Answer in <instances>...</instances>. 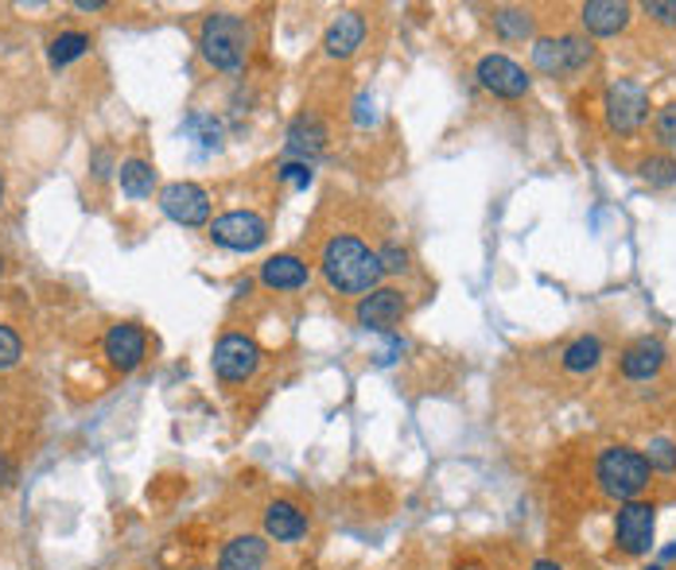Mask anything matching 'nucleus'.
Returning <instances> with one entry per match:
<instances>
[{"instance_id":"1a4fd4ad","label":"nucleus","mask_w":676,"mask_h":570,"mask_svg":"<svg viewBox=\"0 0 676 570\" xmlns=\"http://www.w3.org/2000/svg\"><path fill=\"white\" fill-rule=\"evenodd\" d=\"M475 78L478 86H483L486 93H494V98H506V101H517L529 93L533 78L525 74L521 62H514L509 54H483L475 67Z\"/></svg>"},{"instance_id":"aec40b11","label":"nucleus","mask_w":676,"mask_h":570,"mask_svg":"<svg viewBox=\"0 0 676 570\" xmlns=\"http://www.w3.org/2000/svg\"><path fill=\"white\" fill-rule=\"evenodd\" d=\"M494 31H498L506 43H517V39H529L533 31H537V16L529 12V8H494Z\"/></svg>"},{"instance_id":"5701e85b","label":"nucleus","mask_w":676,"mask_h":570,"mask_svg":"<svg viewBox=\"0 0 676 570\" xmlns=\"http://www.w3.org/2000/svg\"><path fill=\"white\" fill-rule=\"evenodd\" d=\"M86 51H90V36L86 31H62L47 54H51V67H67V62L82 59Z\"/></svg>"},{"instance_id":"a211bd4d","label":"nucleus","mask_w":676,"mask_h":570,"mask_svg":"<svg viewBox=\"0 0 676 570\" xmlns=\"http://www.w3.org/2000/svg\"><path fill=\"white\" fill-rule=\"evenodd\" d=\"M308 536V517H304L300 504L292 501H272L265 509V540L277 543H296Z\"/></svg>"},{"instance_id":"f03ea898","label":"nucleus","mask_w":676,"mask_h":570,"mask_svg":"<svg viewBox=\"0 0 676 570\" xmlns=\"http://www.w3.org/2000/svg\"><path fill=\"white\" fill-rule=\"evenodd\" d=\"M199 51L215 70L238 74V70L249 62V51H254V31H249V23L241 20V16L215 12V16H207V20H202Z\"/></svg>"},{"instance_id":"39448f33","label":"nucleus","mask_w":676,"mask_h":570,"mask_svg":"<svg viewBox=\"0 0 676 570\" xmlns=\"http://www.w3.org/2000/svg\"><path fill=\"white\" fill-rule=\"evenodd\" d=\"M603 113H607L610 132H618V137H634V132L649 121L646 86L630 82V78H618V82H610L607 93H603Z\"/></svg>"},{"instance_id":"bb28decb","label":"nucleus","mask_w":676,"mask_h":570,"mask_svg":"<svg viewBox=\"0 0 676 570\" xmlns=\"http://www.w3.org/2000/svg\"><path fill=\"white\" fill-rule=\"evenodd\" d=\"M377 260H381L385 272H408V249L397 241L381 244V249H377Z\"/></svg>"},{"instance_id":"f8f14e48","label":"nucleus","mask_w":676,"mask_h":570,"mask_svg":"<svg viewBox=\"0 0 676 570\" xmlns=\"http://www.w3.org/2000/svg\"><path fill=\"white\" fill-rule=\"evenodd\" d=\"M327 140H331V132H327L324 117L311 113V109H304V113H296L292 124H288L285 152L288 156H300V163H311L316 156H324Z\"/></svg>"},{"instance_id":"f3484780","label":"nucleus","mask_w":676,"mask_h":570,"mask_svg":"<svg viewBox=\"0 0 676 570\" xmlns=\"http://www.w3.org/2000/svg\"><path fill=\"white\" fill-rule=\"evenodd\" d=\"M361 39H366V16L346 8V12H338L331 20V28H327L324 51L331 54V59H350L361 47Z\"/></svg>"},{"instance_id":"cd10ccee","label":"nucleus","mask_w":676,"mask_h":570,"mask_svg":"<svg viewBox=\"0 0 676 570\" xmlns=\"http://www.w3.org/2000/svg\"><path fill=\"white\" fill-rule=\"evenodd\" d=\"M20 353H23L20 334L8 330V327H0V369H12L16 361H20Z\"/></svg>"},{"instance_id":"4468645a","label":"nucleus","mask_w":676,"mask_h":570,"mask_svg":"<svg viewBox=\"0 0 676 570\" xmlns=\"http://www.w3.org/2000/svg\"><path fill=\"white\" fill-rule=\"evenodd\" d=\"M145 350H148L145 330L132 327V322H117V327L106 334V358H109V366L121 369V373H132V369L145 361Z\"/></svg>"},{"instance_id":"7ed1b4c3","label":"nucleus","mask_w":676,"mask_h":570,"mask_svg":"<svg viewBox=\"0 0 676 570\" xmlns=\"http://www.w3.org/2000/svg\"><path fill=\"white\" fill-rule=\"evenodd\" d=\"M649 470L646 454L634 447H607L595 462V481H599V493L610 497V501H638L649 489Z\"/></svg>"},{"instance_id":"6ab92c4d","label":"nucleus","mask_w":676,"mask_h":570,"mask_svg":"<svg viewBox=\"0 0 676 570\" xmlns=\"http://www.w3.org/2000/svg\"><path fill=\"white\" fill-rule=\"evenodd\" d=\"M269 563V540L265 536H233L218 556V570H261Z\"/></svg>"},{"instance_id":"473e14b6","label":"nucleus","mask_w":676,"mask_h":570,"mask_svg":"<svg viewBox=\"0 0 676 570\" xmlns=\"http://www.w3.org/2000/svg\"><path fill=\"white\" fill-rule=\"evenodd\" d=\"M12 481V466H8V458H4V450H0V489Z\"/></svg>"},{"instance_id":"7c9ffc66","label":"nucleus","mask_w":676,"mask_h":570,"mask_svg":"<svg viewBox=\"0 0 676 570\" xmlns=\"http://www.w3.org/2000/svg\"><path fill=\"white\" fill-rule=\"evenodd\" d=\"M646 16H649V20H657V23H665V28H676V4H673V0H649Z\"/></svg>"},{"instance_id":"dca6fc26","label":"nucleus","mask_w":676,"mask_h":570,"mask_svg":"<svg viewBox=\"0 0 676 570\" xmlns=\"http://www.w3.org/2000/svg\"><path fill=\"white\" fill-rule=\"evenodd\" d=\"M669 361V350H665L662 338H638L630 350L623 353V377L626 380H654Z\"/></svg>"},{"instance_id":"72a5a7b5","label":"nucleus","mask_w":676,"mask_h":570,"mask_svg":"<svg viewBox=\"0 0 676 570\" xmlns=\"http://www.w3.org/2000/svg\"><path fill=\"white\" fill-rule=\"evenodd\" d=\"M78 12H101V8H106V0H78Z\"/></svg>"},{"instance_id":"9d476101","label":"nucleus","mask_w":676,"mask_h":570,"mask_svg":"<svg viewBox=\"0 0 676 570\" xmlns=\"http://www.w3.org/2000/svg\"><path fill=\"white\" fill-rule=\"evenodd\" d=\"M405 314H408V299L400 296L397 288H374L354 307V322H358L361 330H374V334H389Z\"/></svg>"},{"instance_id":"4be33fe9","label":"nucleus","mask_w":676,"mask_h":570,"mask_svg":"<svg viewBox=\"0 0 676 570\" xmlns=\"http://www.w3.org/2000/svg\"><path fill=\"white\" fill-rule=\"evenodd\" d=\"M117 179H121V190L129 198H148L152 194V187H156V168L148 160H125L121 168H117Z\"/></svg>"},{"instance_id":"58836bf2","label":"nucleus","mask_w":676,"mask_h":570,"mask_svg":"<svg viewBox=\"0 0 676 570\" xmlns=\"http://www.w3.org/2000/svg\"><path fill=\"white\" fill-rule=\"evenodd\" d=\"M646 570H662V567H646Z\"/></svg>"},{"instance_id":"f704fd0d","label":"nucleus","mask_w":676,"mask_h":570,"mask_svg":"<svg viewBox=\"0 0 676 570\" xmlns=\"http://www.w3.org/2000/svg\"><path fill=\"white\" fill-rule=\"evenodd\" d=\"M529 570H564V567L556 563V559H537V563H533Z\"/></svg>"},{"instance_id":"393cba45","label":"nucleus","mask_w":676,"mask_h":570,"mask_svg":"<svg viewBox=\"0 0 676 570\" xmlns=\"http://www.w3.org/2000/svg\"><path fill=\"white\" fill-rule=\"evenodd\" d=\"M642 454H646V462L654 473H676V442L665 439V434L649 439V447L642 450Z\"/></svg>"},{"instance_id":"b1692460","label":"nucleus","mask_w":676,"mask_h":570,"mask_svg":"<svg viewBox=\"0 0 676 570\" xmlns=\"http://www.w3.org/2000/svg\"><path fill=\"white\" fill-rule=\"evenodd\" d=\"M638 171H642V179H646V183L654 187V190L676 187V160H673L669 152H665V156H646Z\"/></svg>"},{"instance_id":"a878e982","label":"nucleus","mask_w":676,"mask_h":570,"mask_svg":"<svg viewBox=\"0 0 676 570\" xmlns=\"http://www.w3.org/2000/svg\"><path fill=\"white\" fill-rule=\"evenodd\" d=\"M277 179L296 190H308L311 183H316V171H311V163H300V160H285L277 168Z\"/></svg>"},{"instance_id":"423d86ee","label":"nucleus","mask_w":676,"mask_h":570,"mask_svg":"<svg viewBox=\"0 0 676 570\" xmlns=\"http://www.w3.org/2000/svg\"><path fill=\"white\" fill-rule=\"evenodd\" d=\"M657 509L649 501H626L615 517V548L630 559H646L654 551Z\"/></svg>"},{"instance_id":"6e6552de","label":"nucleus","mask_w":676,"mask_h":570,"mask_svg":"<svg viewBox=\"0 0 676 570\" xmlns=\"http://www.w3.org/2000/svg\"><path fill=\"white\" fill-rule=\"evenodd\" d=\"M261 369V346L249 334H222L215 346V373L226 384H246Z\"/></svg>"},{"instance_id":"c9c22d12","label":"nucleus","mask_w":676,"mask_h":570,"mask_svg":"<svg viewBox=\"0 0 676 570\" xmlns=\"http://www.w3.org/2000/svg\"><path fill=\"white\" fill-rule=\"evenodd\" d=\"M665 559H676V543H673V548H665Z\"/></svg>"},{"instance_id":"2eb2a0df","label":"nucleus","mask_w":676,"mask_h":570,"mask_svg":"<svg viewBox=\"0 0 676 570\" xmlns=\"http://www.w3.org/2000/svg\"><path fill=\"white\" fill-rule=\"evenodd\" d=\"M311 280V268L296 252H277L261 264V283L272 291H300Z\"/></svg>"},{"instance_id":"e433bc0d","label":"nucleus","mask_w":676,"mask_h":570,"mask_svg":"<svg viewBox=\"0 0 676 570\" xmlns=\"http://www.w3.org/2000/svg\"><path fill=\"white\" fill-rule=\"evenodd\" d=\"M0 206H4V176H0Z\"/></svg>"},{"instance_id":"ddd939ff","label":"nucleus","mask_w":676,"mask_h":570,"mask_svg":"<svg viewBox=\"0 0 676 570\" xmlns=\"http://www.w3.org/2000/svg\"><path fill=\"white\" fill-rule=\"evenodd\" d=\"M630 20H634V8L623 4V0H587V4L579 8V23L587 28V36H599V39L626 31Z\"/></svg>"},{"instance_id":"9b49d317","label":"nucleus","mask_w":676,"mask_h":570,"mask_svg":"<svg viewBox=\"0 0 676 570\" xmlns=\"http://www.w3.org/2000/svg\"><path fill=\"white\" fill-rule=\"evenodd\" d=\"M160 210L187 229H199L210 221V194L199 183H168L160 190Z\"/></svg>"},{"instance_id":"c756f323","label":"nucleus","mask_w":676,"mask_h":570,"mask_svg":"<svg viewBox=\"0 0 676 570\" xmlns=\"http://www.w3.org/2000/svg\"><path fill=\"white\" fill-rule=\"evenodd\" d=\"M191 129H202V144L207 148L222 144V124H218L215 117H191Z\"/></svg>"},{"instance_id":"4c0bfd02","label":"nucleus","mask_w":676,"mask_h":570,"mask_svg":"<svg viewBox=\"0 0 676 570\" xmlns=\"http://www.w3.org/2000/svg\"><path fill=\"white\" fill-rule=\"evenodd\" d=\"M0 276H4V257H0Z\"/></svg>"},{"instance_id":"f257e3e1","label":"nucleus","mask_w":676,"mask_h":570,"mask_svg":"<svg viewBox=\"0 0 676 570\" xmlns=\"http://www.w3.org/2000/svg\"><path fill=\"white\" fill-rule=\"evenodd\" d=\"M319 268H324V280L331 283L338 296H369L385 276L377 252L350 233H338L324 244Z\"/></svg>"},{"instance_id":"0eeeda50","label":"nucleus","mask_w":676,"mask_h":570,"mask_svg":"<svg viewBox=\"0 0 676 570\" xmlns=\"http://www.w3.org/2000/svg\"><path fill=\"white\" fill-rule=\"evenodd\" d=\"M210 241L230 252H257L269 241V221L254 210H230L210 221Z\"/></svg>"},{"instance_id":"c85d7f7f","label":"nucleus","mask_w":676,"mask_h":570,"mask_svg":"<svg viewBox=\"0 0 676 570\" xmlns=\"http://www.w3.org/2000/svg\"><path fill=\"white\" fill-rule=\"evenodd\" d=\"M654 132H657V140H662V144L673 152V148H676V101H673V106H665L662 113H657Z\"/></svg>"},{"instance_id":"20e7f679","label":"nucleus","mask_w":676,"mask_h":570,"mask_svg":"<svg viewBox=\"0 0 676 570\" xmlns=\"http://www.w3.org/2000/svg\"><path fill=\"white\" fill-rule=\"evenodd\" d=\"M592 59H595V47L592 39L584 36H545L533 43V67L548 78L579 74Z\"/></svg>"},{"instance_id":"412c9836","label":"nucleus","mask_w":676,"mask_h":570,"mask_svg":"<svg viewBox=\"0 0 676 570\" xmlns=\"http://www.w3.org/2000/svg\"><path fill=\"white\" fill-rule=\"evenodd\" d=\"M599 361H603V342L595 334L576 338V342L564 350V369H568L571 377L592 373V369H599Z\"/></svg>"},{"instance_id":"2f4dec72","label":"nucleus","mask_w":676,"mask_h":570,"mask_svg":"<svg viewBox=\"0 0 676 570\" xmlns=\"http://www.w3.org/2000/svg\"><path fill=\"white\" fill-rule=\"evenodd\" d=\"M354 121H358L361 129H366V124H377V101L369 98V93H358V98H354Z\"/></svg>"}]
</instances>
